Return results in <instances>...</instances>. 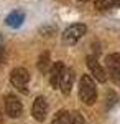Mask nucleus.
Listing matches in <instances>:
<instances>
[{
  "label": "nucleus",
  "instance_id": "1",
  "mask_svg": "<svg viewBox=\"0 0 120 124\" xmlns=\"http://www.w3.org/2000/svg\"><path fill=\"white\" fill-rule=\"evenodd\" d=\"M79 98L84 104L91 106L95 103L97 99V88H95V81L92 76L84 75L79 81Z\"/></svg>",
  "mask_w": 120,
  "mask_h": 124
},
{
  "label": "nucleus",
  "instance_id": "2",
  "mask_svg": "<svg viewBox=\"0 0 120 124\" xmlns=\"http://www.w3.org/2000/svg\"><path fill=\"white\" fill-rule=\"evenodd\" d=\"M28 81H30V73L25 68H15L10 73V83L13 85V88H17L21 93H27Z\"/></svg>",
  "mask_w": 120,
  "mask_h": 124
},
{
  "label": "nucleus",
  "instance_id": "3",
  "mask_svg": "<svg viewBox=\"0 0 120 124\" xmlns=\"http://www.w3.org/2000/svg\"><path fill=\"white\" fill-rule=\"evenodd\" d=\"M86 25L82 23H74L71 27H67L64 30V33H63V41H64L66 45H74V43H77L79 40L82 38L84 35H86Z\"/></svg>",
  "mask_w": 120,
  "mask_h": 124
},
{
  "label": "nucleus",
  "instance_id": "4",
  "mask_svg": "<svg viewBox=\"0 0 120 124\" xmlns=\"http://www.w3.org/2000/svg\"><path fill=\"white\" fill-rule=\"evenodd\" d=\"M105 66L110 78L120 85V53H112L105 58Z\"/></svg>",
  "mask_w": 120,
  "mask_h": 124
},
{
  "label": "nucleus",
  "instance_id": "5",
  "mask_svg": "<svg viewBox=\"0 0 120 124\" xmlns=\"http://www.w3.org/2000/svg\"><path fill=\"white\" fill-rule=\"evenodd\" d=\"M31 114L38 123H43L48 116V101L43 96H38L33 101V108H31Z\"/></svg>",
  "mask_w": 120,
  "mask_h": 124
},
{
  "label": "nucleus",
  "instance_id": "6",
  "mask_svg": "<svg viewBox=\"0 0 120 124\" xmlns=\"http://www.w3.org/2000/svg\"><path fill=\"white\" fill-rule=\"evenodd\" d=\"M5 111L10 117H20L21 113H23V106L20 103V99L17 96L8 94L5 98Z\"/></svg>",
  "mask_w": 120,
  "mask_h": 124
},
{
  "label": "nucleus",
  "instance_id": "7",
  "mask_svg": "<svg viewBox=\"0 0 120 124\" xmlns=\"http://www.w3.org/2000/svg\"><path fill=\"white\" fill-rule=\"evenodd\" d=\"M87 66H89L91 73H92V76L95 78L97 81H100V83H105V81H107V71L99 65V61H97L94 56L87 58Z\"/></svg>",
  "mask_w": 120,
  "mask_h": 124
},
{
  "label": "nucleus",
  "instance_id": "8",
  "mask_svg": "<svg viewBox=\"0 0 120 124\" xmlns=\"http://www.w3.org/2000/svg\"><path fill=\"white\" fill-rule=\"evenodd\" d=\"M73 83H74V73H73V70L64 68L63 76H61V79H59V86H58V88H61V91H63L64 94H69V93H71V89H73Z\"/></svg>",
  "mask_w": 120,
  "mask_h": 124
},
{
  "label": "nucleus",
  "instance_id": "9",
  "mask_svg": "<svg viewBox=\"0 0 120 124\" xmlns=\"http://www.w3.org/2000/svg\"><path fill=\"white\" fill-rule=\"evenodd\" d=\"M64 68L66 66L61 63V61H56L54 65L49 68V83H51V86H54V88L59 86V79H61V76H63Z\"/></svg>",
  "mask_w": 120,
  "mask_h": 124
},
{
  "label": "nucleus",
  "instance_id": "10",
  "mask_svg": "<svg viewBox=\"0 0 120 124\" xmlns=\"http://www.w3.org/2000/svg\"><path fill=\"white\" fill-rule=\"evenodd\" d=\"M5 22H7V25L12 27V28H18L20 25L25 22V12H21V10H13L8 17H7Z\"/></svg>",
  "mask_w": 120,
  "mask_h": 124
},
{
  "label": "nucleus",
  "instance_id": "11",
  "mask_svg": "<svg viewBox=\"0 0 120 124\" xmlns=\"http://www.w3.org/2000/svg\"><path fill=\"white\" fill-rule=\"evenodd\" d=\"M117 5H120V0H94V7L97 10H100V12L110 10Z\"/></svg>",
  "mask_w": 120,
  "mask_h": 124
},
{
  "label": "nucleus",
  "instance_id": "12",
  "mask_svg": "<svg viewBox=\"0 0 120 124\" xmlns=\"http://www.w3.org/2000/svg\"><path fill=\"white\" fill-rule=\"evenodd\" d=\"M69 119H71V113L69 111H59L54 116L51 124H69Z\"/></svg>",
  "mask_w": 120,
  "mask_h": 124
},
{
  "label": "nucleus",
  "instance_id": "13",
  "mask_svg": "<svg viewBox=\"0 0 120 124\" xmlns=\"http://www.w3.org/2000/svg\"><path fill=\"white\" fill-rule=\"evenodd\" d=\"M38 68H40V71H43V73L48 71V68H49V55H48V53H43V55L40 56Z\"/></svg>",
  "mask_w": 120,
  "mask_h": 124
},
{
  "label": "nucleus",
  "instance_id": "14",
  "mask_svg": "<svg viewBox=\"0 0 120 124\" xmlns=\"http://www.w3.org/2000/svg\"><path fill=\"white\" fill-rule=\"evenodd\" d=\"M69 124H86V121H84V117L79 114V113H71Z\"/></svg>",
  "mask_w": 120,
  "mask_h": 124
},
{
  "label": "nucleus",
  "instance_id": "15",
  "mask_svg": "<svg viewBox=\"0 0 120 124\" xmlns=\"http://www.w3.org/2000/svg\"><path fill=\"white\" fill-rule=\"evenodd\" d=\"M3 55V41H2V37H0V58Z\"/></svg>",
  "mask_w": 120,
  "mask_h": 124
},
{
  "label": "nucleus",
  "instance_id": "16",
  "mask_svg": "<svg viewBox=\"0 0 120 124\" xmlns=\"http://www.w3.org/2000/svg\"><path fill=\"white\" fill-rule=\"evenodd\" d=\"M79 2H86V0H79Z\"/></svg>",
  "mask_w": 120,
  "mask_h": 124
}]
</instances>
